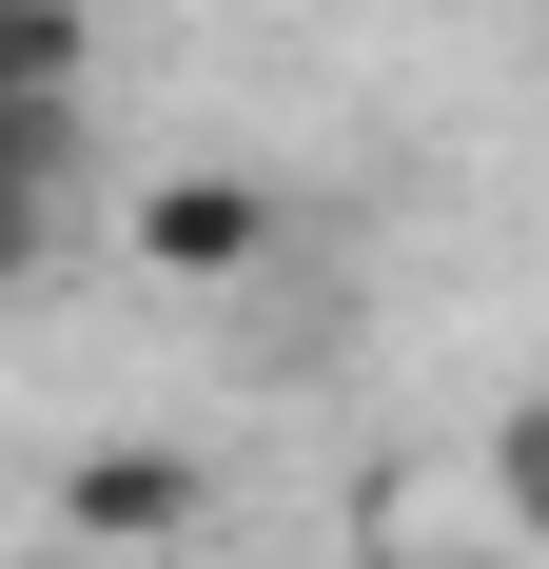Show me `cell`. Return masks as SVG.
<instances>
[{
  "instance_id": "cell-1",
  "label": "cell",
  "mask_w": 549,
  "mask_h": 569,
  "mask_svg": "<svg viewBox=\"0 0 549 569\" xmlns=\"http://www.w3.org/2000/svg\"><path fill=\"white\" fill-rule=\"evenodd\" d=\"M138 256H158L177 295H236V276L274 256V177H217V158L158 177V197H138Z\"/></svg>"
},
{
  "instance_id": "cell-2",
  "label": "cell",
  "mask_w": 549,
  "mask_h": 569,
  "mask_svg": "<svg viewBox=\"0 0 549 569\" xmlns=\"http://www.w3.org/2000/svg\"><path fill=\"white\" fill-rule=\"evenodd\" d=\"M59 530H79V550H177V530H197V452H158V432H99V452L59 471Z\"/></svg>"
},
{
  "instance_id": "cell-3",
  "label": "cell",
  "mask_w": 549,
  "mask_h": 569,
  "mask_svg": "<svg viewBox=\"0 0 549 569\" xmlns=\"http://www.w3.org/2000/svg\"><path fill=\"white\" fill-rule=\"evenodd\" d=\"M79 59H99V40H79V0H0V99H20V118L79 138Z\"/></svg>"
},
{
  "instance_id": "cell-4",
  "label": "cell",
  "mask_w": 549,
  "mask_h": 569,
  "mask_svg": "<svg viewBox=\"0 0 549 569\" xmlns=\"http://www.w3.org/2000/svg\"><path fill=\"white\" fill-rule=\"evenodd\" d=\"M491 530H510V550H549V393L491 412Z\"/></svg>"
},
{
  "instance_id": "cell-5",
  "label": "cell",
  "mask_w": 549,
  "mask_h": 569,
  "mask_svg": "<svg viewBox=\"0 0 549 569\" xmlns=\"http://www.w3.org/2000/svg\"><path fill=\"white\" fill-rule=\"evenodd\" d=\"M373 569H510V550H373Z\"/></svg>"
}]
</instances>
